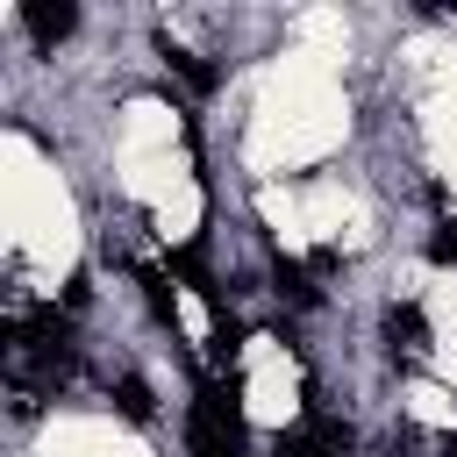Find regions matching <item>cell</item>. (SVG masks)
I'll return each instance as SVG.
<instances>
[{
	"mask_svg": "<svg viewBox=\"0 0 457 457\" xmlns=\"http://www.w3.org/2000/svg\"><path fill=\"white\" fill-rule=\"evenodd\" d=\"M21 29H29L43 50H57V43L79 29V7H71V0H29V7H21Z\"/></svg>",
	"mask_w": 457,
	"mask_h": 457,
	"instance_id": "cell-2",
	"label": "cell"
},
{
	"mask_svg": "<svg viewBox=\"0 0 457 457\" xmlns=\"http://www.w3.org/2000/svg\"><path fill=\"white\" fill-rule=\"evenodd\" d=\"M114 400H121V414H129V421H150V414H157V400H150V386H143L136 371L114 386Z\"/></svg>",
	"mask_w": 457,
	"mask_h": 457,
	"instance_id": "cell-5",
	"label": "cell"
},
{
	"mask_svg": "<svg viewBox=\"0 0 457 457\" xmlns=\"http://www.w3.org/2000/svg\"><path fill=\"white\" fill-rule=\"evenodd\" d=\"M428 257H436V264H457V221H436V236H428Z\"/></svg>",
	"mask_w": 457,
	"mask_h": 457,
	"instance_id": "cell-8",
	"label": "cell"
},
{
	"mask_svg": "<svg viewBox=\"0 0 457 457\" xmlns=\"http://www.w3.org/2000/svg\"><path fill=\"white\" fill-rule=\"evenodd\" d=\"M386 350H393V357H421V350H428V314H421L414 300H393V307H386Z\"/></svg>",
	"mask_w": 457,
	"mask_h": 457,
	"instance_id": "cell-3",
	"label": "cell"
},
{
	"mask_svg": "<svg viewBox=\"0 0 457 457\" xmlns=\"http://www.w3.org/2000/svg\"><path fill=\"white\" fill-rule=\"evenodd\" d=\"M243 386L236 378H207L186 407V450L193 457H243Z\"/></svg>",
	"mask_w": 457,
	"mask_h": 457,
	"instance_id": "cell-1",
	"label": "cell"
},
{
	"mask_svg": "<svg viewBox=\"0 0 457 457\" xmlns=\"http://www.w3.org/2000/svg\"><path fill=\"white\" fill-rule=\"evenodd\" d=\"M143 278V300H150V314L164 321V328H179V307H171V293H164V271H136Z\"/></svg>",
	"mask_w": 457,
	"mask_h": 457,
	"instance_id": "cell-7",
	"label": "cell"
},
{
	"mask_svg": "<svg viewBox=\"0 0 457 457\" xmlns=\"http://www.w3.org/2000/svg\"><path fill=\"white\" fill-rule=\"evenodd\" d=\"M157 50H164V57H171V71H179V79H186V86H193V93H207V86H214V71H207V64H200V57H193V50H179V43H171V36H164V43H157Z\"/></svg>",
	"mask_w": 457,
	"mask_h": 457,
	"instance_id": "cell-4",
	"label": "cell"
},
{
	"mask_svg": "<svg viewBox=\"0 0 457 457\" xmlns=\"http://www.w3.org/2000/svg\"><path fill=\"white\" fill-rule=\"evenodd\" d=\"M278 293H286L293 307H314V300H321L314 278H307V264H278Z\"/></svg>",
	"mask_w": 457,
	"mask_h": 457,
	"instance_id": "cell-6",
	"label": "cell"
}]
</instances>
